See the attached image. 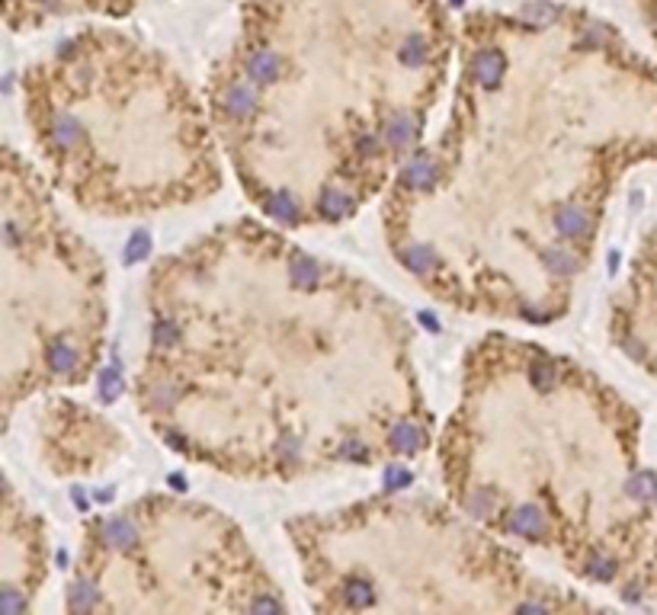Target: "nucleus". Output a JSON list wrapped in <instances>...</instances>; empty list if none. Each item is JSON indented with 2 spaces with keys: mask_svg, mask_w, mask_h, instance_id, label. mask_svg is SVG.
<instances>
[{
  "mask_svg": "<svg viewBox=\"0 0 657 615\" xmlns=\"http://www.w3.org/2000/svg\"><path fill=\"white\" fill-rule=\"evenodd\" d=\"M74 503H77V507H81V509H83V507H87V497H83V494H81V491H74Z\"/></svg>",
  "mask_w": 657,
  "mask_h": 615,
  "instance_id": "473e14b6",
  "label": "nucleus"
},
{
  "mask_svg": "<svg viewBox=\"0 0 657 615\" xmlns=\"http://www.w3.org/2000/svg\"><path fill=\"white\" fill-rule=\"evenodd\" d=\"M119 394H122V378H119V369L116 366L103 369V375H100V398L106 401V404H113Z\"/></svg>",
  "mask_w": 657,
  "mask_h": 615,
  "instance_id": "4468645a",
  "label": "nucleus"
},
{
  "mask_svg": "<svg viewBox=\"0 0 657 615\" xmlns=\"http://www.w3.org/2000/svg\"><path fill=\"white\" fill-rule=\"evenodd\" d=\"M491 507H494V500L488 497L484 491H474L472 497H468V509H472L474 516H484V513H491Z\"/></svg>",
  "mask_w": 657,
  "mask_h": 615,
  "instance_id": "cd10ccee",
  "label": "nucleus"
},
{
  "mask_svg": "<svg viewBox=\"0 0 657 615\" xmlns=\"http://www.w3.org/2000/svg\"><path fill=\"white\" fill-rule=\"evenodd\" d=\"M542 263L551 269V273L558 276H571L577 269V260L567 253V250H545V257H542Z\"/></svg>",
  "mask_w": 657,
  "mask_h": 615,
  "instance_id": "ddd939ff",
  "label": "nucleus"
},
{
  "mask_svg": "<svg viewBox=\"0 0 657 615\" xmlns=\"http://www.w3.org/2000/svg\"><path fill=\"white\" fill-rule=\"evenodd\" d=\"M225 109L231 112L234 119H247L250 112L257 109V96H253V90H250V87L234 83L231 90H228V96H225Z\"/></svg>",
  "mask_w": 657,
  "mask_h": 615,
  "instance_id": "20e7f679",
  "label": "nucleus"
},
{
  "mask_svg": "<svg viewBox=\"0 0 657 615\" xmlns=\"http://www.w3.org/2000/svg\"><path fill=\"white\" fill-rule=\"evenodd\" d=\"M404 267L410 269V273H430L433 267H436V257H433V250L424 247V244H417V247L404 250Z\"/></svg>",
  "mask_w": 657,
  "mask_h": 615,
  "instance_id": "9d476101",
  "label": "nucleus"
},
{
  "mask_svg": "<svg viewBox=\"0 0 657 615\" xmlns=\"http://www.w3.org/2000/svg\"><path fill=\"white\" fill-rule=\"evenodd\" d=\"M340 455L343 458H353V462H366V446H363V442H356V439H347L340 446Z\"/></svg>",
  "mask_w": 657,
  "mask_h": 615,
  "instance_id": "c85d7f7f",
  "label": "nucleus"
},
{
  "mask_svg": "<svg viewBox=\"0 0 657 615\" xmlns=\"http://www.w3.org/2000/svg\"><path fill=\"white\" fill-rule=\"evenodd\" d=\"M151 404H154V407H170V404H174V391L158 388V394H151Z\"/></svg>",
  "mask_w": 657,
  "mask_h": 615,
  "instance_id": "c756f323",
  "label": "nucleus"
},
{
  "mask_svg": "<svg viewBox=\"0 0 657 615\" xmlns=\"http://www.w3.org/2000/svg\"><path fill=\"white\" fill-rule=\"evenodd\" d=\"M289 273H292V283H295V285H315L317 276H321V269H317L315 260L295 257V260H292V267H289Z\"/></svg>",
  "mask_w": 657,
  "mask_h": 615,
  "instance_id": "9b49d317",
  "label": "nucleus"
},
{
  "mask_svg": "<svg viewBox=\"0 0 657 615\" xmlns=\"http://www.w3.org/2000/svg\"><path fill=\"white\" fill-rule=\"evenodd\" d=\"M93 603H97V590H93L90 583H74V590H71V606L74 609H90Z\"/></svg>",
  "mask_w": 657,
  "mask_h": 615,
  "instance_id": "412c9836",
  "label": "nucleus"
},
{
  "mask_svg": "<svg viewBox=\"0 0 657 615\" xmlns=\"http://www.w3.org/2000/svg\"><path fill=\"white\" fill-rule=\"evenodd\" d=\"M49 359H51V369H55V372H61V375L71 372V369L77 366V353L67 346V343H55V346H51V353H49Z\"/></svg>",
  "mask_w": 657,
  "mask_h": 615,
  "instance_id": "2eb2a0df",
  "label": "nucleus"
},
{
  "mask_svg": "<svg viewBox=\"0 0 657 615\" xmlns=\"http://www.w3.org/2000/svg\"><path fill=\"white\" fill-rule=\"evenodd\" d=\"M267 212H269L273 218H279L283 225H295V221H299V208H295V202H292L285 192H276V196H269Z\"/></svg>",
  "mask_w": 657,
  "mask_h": 615,
  "instance_id": "1a4fd4ad",
  "label": "nucleus"
},
{
  "mask_svg": "<svg viewBox=\"0 0 657 615\" xmlns=\"http://www.w3.org/2000/svg\"><path fill=\"white\" fill-rule=\"evenodd\" d=\"M349 212V199L343 192H327L324 196V215L327 218H343Z\"/></svg>",
  "mask_w": 657,
  "mask_h": 615,
  "instance_id": "aec40b11",
  "label": "nucleus"
},
{
  "mask_svg": "<svg viewBox=\"0 0 657 615\" xmlns=\"http://www.w3.org/2000/svg\"><path fill=\"white\" fill-rule=\"evenodd\" d=\"M148 253H151L148 231H135L132 237H128V244H125V263H138V260H144Z\"/></svg>",
  "mask_w": 657,
  "mask_h": 615,
  "instance_id": "dca6fc26",
  "label": "nucleus"
},
{
  "mask_svg": "<svg viewBox=\"0 0 657 615\" xmlns=\"http://www.w3.org/2000/svg\"><path fill=\"white\" fill-rule=\"evenodd\" d=\"M529 378H533L535 388H551V385H555V366L545 362V359H539V362L529 369Z\"/></svg>",
  "mask_w": 657,
  "mask_h": 615,
  "instance_id": "a211bd4d",
  "label": "nucleus"
},
{
  "mask_svg": "<svg viewBox=\"0 0 657 615\" xmlns=\"http://www.w3.org/2000/svg\"><path fill=\"white\" fill-rule=\"evenodd\" d=\"M510 529H513L516 535H535V539H539V535H545V516L535 507H523L513 513Z\"/></svg>",
  "mask_w": 657,
  "mask_h": 615,
  "instance_id": "7ed1b4c3",
  "label": "nucleus"
},
{
  "mask_svg": "<svg viewBox=\"0 0 657 615\" xmlns=\"http://www.w3.org/2000/svg\"><path fill=\"white\" fill-rule=\"evenodd\" d=\"M504 67H507V61H504V55L500 51H481L478 58H474V77L484 83V87H497L500 77H504Z\"/></svg>",
  "mask_w": 657,
  "mask_h": 615,
  "instance_id": "f257e3e1",
  "label": "nucleus"
},
{
  "mask_svg": "<svg viewBox=\"0 0 657 615\" xmlns=\"http://www.w3.org/2000/svg\"><path fill=\"white\" fill-rule=\"evenodd\" d=\"M180 340V333H176L174 324H167V321H160L158 327H154V343L158 346H174V343Z\"/></svg>",
  "mask_w": 657,
  "mask_h": 615,
  "instance_id": "a878e982",
  "label": "nucleus"
},
{
  "mask_svg": "<svg viewBox=\"0 0 657 615\" xmlns=\"http://www.w3.org/2000/svg\"><path fill=\"white\" fill-rule=\"evenodd\" d=\"M404 61H408V65H424L426 61V45L420 35H414V39L404 45Z\"/></svg>",
  "mask_w": 657,
  "mask_h": 615,
  "instance_id": "5701e85b",
  "label": "nucleus"
},
{
  "mask_svg": "<svg viewBox=\"0 0 657 615\" xmlns=\"http://www.w3.org/2000/svg\"><path fill=\"white\" fill-rule=\"evenodd\" d=\"M103 532H106L109 545H116V548H132L135 539H138V532H135V525L128 519H109Z\"/></svg>",
  "mask_w": 657,
  "mask_h": 615,
  "instance_id": "423d86ee",
  "label": "nucleus"
},
{
  "mask_svg": "<svg viewBox=\"0 0 657 615\" xmlns=\"http://www.w3.org/2000/svg\"><path fill=\"white\" fill-rule=\"evenodd\" d=\"M590 577L593 580H613V577H616V564H613L609 557H597L590 564Z\"/></svg>",
  "mask_w": 657,
  "mask_h": 615,
  "instance_id": "bb28decb",
  "label": "nucleus"
},
{
  "mask_svg": "<svg viewBox=\"0 0 657 615\" xmlns=\"http://www.w3.org/2000/svg\"><path fill=\"white\" fill-rule=\"evenodd\" d=\"M555 228L565 237H583V234L590 231V218H587V212L581 205H565L555 215Z\"/></svg>",
  "mask_w": 657,
  "mask_h": 615,
  "instance_id": "f03ea898",
  "label": "nucleus"
},
{
  "mask_svg": "<svg viewBox=\"0 0 657 615\" xmlns=\"http://www.w3.org/2000/svg\"><path fill=\"white\" fill-rule=\"evenodd\" d=\"M247 71H250V77H253V81L273 83L276 77H279V58H276L273 51H257V55H250Z\"/></svg>",
  "mask_w": 657,
  "mask_h": 615,
  "instance_id": "39448f33",
  "label": "nucleus"
},
{
  "mask_svg": "<svg viewBox=\"0 0 657 615\" xmlns=\"http://www.w3.org/2000/svg\"><path fill=\"white\" fill-rule=\"evenodd\" d=\"M253 609H279L276 603H269V599H263V603H253Z\"/></svg>",
  "mask_w": 657,
  "mask_h": 615,
  "instance_id": "2f4dec72",
  "label": "nucleus"
},
{
  "mask_svg": "<svg viewBox=\"0 0 657 615\" xmlns=\"http://www.w3.org/2000/svg\"><path fill=\"white\" fill-rule=\"evenodd\" d=\"M420 321H424V324L430 327V330H440V321H436L433 314H420Z\"/></svg>",
  "mask_w": 657,
  "mask_h": 615,
  "instance_id": "7c9ffc66",
  "label": "nucleus"
},
{
  "mask_svg": "<svg viewBox=\"0 0 657 615\" xmlns=\"http://www.w3.org/2000/svg\"><path fill=\"white\" fill-rule=\"evenodd\" d=\"M347 603L349 606H369V603H372V593H369L366 583H349L347 587Z\"/></svg>",
  "mask_w": 657,
  "mask_h": 615,
  "instance_id": "393cba45",
  "label": "nucleus"
},
{
  "mask_svg": "<svg viewBox=\"0 0 657 615\" xmlns=\"http://www.w3.org/2000/svg\"><path fill=\"white\" fill-rule=\"evenodd\" d=\"M420 446H424V432L417 430V426L404 423L391 432V449L394 452H417Z\"/></svg>",
  "mask_w": 657,
  "mask_h": 615,
  "instance_id": "0eeeda50",
  "label": "nucleus"
},
{
  "mask_svg": "<svg viewBox=\"0 0 657 615\" xmlns=\"http://www.w3.org/2000/svg\"><path fill=\"white\" fill-rule=\"evenodd\" d=\"M632 497H638V500H657V478L651 471H644V474H638L632 481Z\"/></svg>",
  "mask_w": 657,
  "mask_h": 615,
  "instance_id": "f3484780",
  "label": "nucleus"
},
{
  "mask_svg": "<svg viewBox=\"0 0 657 615\" xmlns=\"http://www.w3.org/2000/svg\"><path fill=\"white\" fill-rule=\"evenodd\" d=\"M382 481H385V487H391V491H401V487H408L410 484V471L408 468H401V465H388L385 474H382Z\"/></svg>",
  "mask_w": 657,
  "mask_h": 615,
  "instance_id": "6ab92c4d",
  "label": "nucleus"
},
{
  "mask_svg": "<svg viewBox=\"0 0 657 615\" xmlns=\"http://www.w3.org/2000/svg\"><path fill=\"white\" fill-rule=\"evenodd\" d=\"M77 138H81V128H77V122L71 116H58L51 122V142L58 148H71Z\"/></svg>",
  "mask_w": 657,
  "mask_h": 615,
  "instance_id": "6e6552de",
  "label": "nucleus"
},
{
  "mask_svg": "<svg viewBox=\"0 0 657 615\" xmlns=\"http://www.w3.org/2000/svg\"><path fill=\"white\" fill-rule=\"evenodd\" d=\"M523 13H526V19H533V23H539V26L551 23V19L558 17V10L551 7V3H529Z\"/></svg>",
  "mask_w": 657,
  "mask_h": 615,
  "instance_id": "4be33fe9",
  "label": "nucleus"
},
{
  "mask_svg": "<svg viewBox=\"0 0 657 615\" xmlns=\"http://www.w3.org/2000/svg\"><path fill=\"white\" fill-rule=\"evenodd\" d=\"M433 180H436V174H433L430 160H414V164L404 170V183L414 186V189H426Z\"/></svg>",
  "mask_w": 657,
  "mask_h": 615,
  "instance_id": "f8f14e48",
  "label": "nucleus"
},
{
  "mask_svg": "<svg viewBox=\"0 0 657 615\" xmlns=\"http://www.w3.org/2000/svg\"><path fill=\"white\" fill-rule=\"evenodd\" d=\"M410 135H414V132H410V122H408V119H394V122H391V128H388L391 144H398V148H401V144L410 142Z\"/></svg>",
  "mask_w": 657,
  "mask_h": 615,
  "instance_id": "b1692460",
  "label": "nucleus"
}]
</instances>
